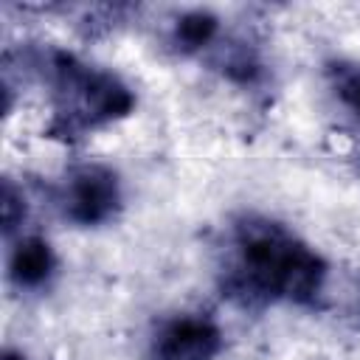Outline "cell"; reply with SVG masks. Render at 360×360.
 Segmentation results:
<instances>
[{
  "label": "cell",
  "instance_id": "obj_5",
  "mask_svg": "<svg viewBox=\"0 0 360 360\" xmlns=\"http://www.w3.org/2000/svg\"><path fill=\"white\" fill-rule=\"evenodd\" d=\"M346 96H349V101L354 104V110L360 112V76H352V79L346 82Z\"/></svg>",
  "mask_w": 360,
  "mask_h": 360
},
{
  "label": "cell",
  "instance_id": "obj_4",
  "mask_svg": "<svg viewBox=\"0 0 360 360\" xmlns=\"http://www.w3.org/2000/svg\"><path fill=\"white\" fill-rule=\"evenodd\" d=\"M14 270L20 276V281H42L51 270V253H48V245L42 242H25L20 245L17 256H14Z\"/></svg>",
  "mask_w": 360,
  "mask_h": 360
},
{
  "label": "cell",
  "instance_id": "obj_3",
  "mask_svg": "<svg viewBox=\"0 0 360 360\" xmlns=\"http://www.w3.org/2000/svg\"><path fill=\"white\" fill-rule=\"evenodd\" d=\"M115 200H118L115 180L110 172H101V169H84L70 183V194H68L70 214L82 222L104 219L112 211Z\"/></svg>",
  "mask_w": 360,
  "mask_h": 360
},
{
  "label": "cell",
  "instance_id": "obj_1",
  "mask_svg": "<svg viewBox=\"0 0 360 360\" xmlns=\"http://www.w3.org/2000/svg\"><path fill=\"white\" fill-rule=\"evenodd\" d=\"M242 267L250 287L273 295L301 298L315 292L321 284L318 259L270 225L248 228L242 242Z\"/></svg>",
  "mask_w": 360,
  "mask_h": 360
},
{
  "label": "cell",
  "instance_id": "obj_6",
  "mask_svg": "<svg viewBox=\"0 0 360 360\" xmlns=\"http://www.w3.org/2000/svg\"><path fill=\"white\" fill-rule=\"evenodd\" d=\"M8 360H11V357H8Z\"/></svg>",
  "mask_w": 360,
  "mask_h": 360
},
{
  "label": "cell",
  "instance_id": "obj_2",
  "mask_svg": "<svg viewBox=\"0 0 360 360\" xmlns=\"http://www.w3.org/2000/svg\"><path fill=\"white\" fill-rule=\"evenodd\" d=\"M219 335L208 321L180 318L163 329L158 340V360H211Z\"/></svg>",
  "mask_w": 360,
  "mask_h": 360
}]
</instances>
